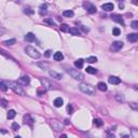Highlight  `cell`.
<instances>
[{
  "instance_id": "5",
  "label": "cell",
  "mask_w": 138,
  "mask_h": 138,
  "mask_svg": "<svg viewBox=\"0 0 138 138\" xmlns=\"http://www.w3.org/2000/svg\"><path fill=\"white\" fill-rule=\"evenodd\" d=\"M123 48V42L122 41H114L112 44L110 45V50L112 52H119Z\"/></svg>"
},
{
  "instance_id": "49",
  "label": "cell",
  "mask_w": 138,
  "mask_h": 138,
  "mask_svg": "<svg viewBox=\"0 0 138 138\" xmlns=\"http://www.w3.org/2000/svg\"><path fill=\"white\" fill-rule=\"evenodd\" d=\"M14 138H22V137H20V136H15Z\"/></svg>"
},
{
  "instance_id": "27",
  "label": "cell",
  "mask_w": 138,
  "mask_h": 138,
  "mask_svg": "<svg viewBox=\"0 0 138 138\" xmlns=\"http://www.w3.org/2000/svg\"><path fill=\"white\" fill-rule=\"evenodd\" d=\"M93 123H94L96 126H98V127H100V126L104 124V122H102L100 119H94V120H93Z\"/></svg>"
},
{
  "instance_id": "37",
  "label": "cell",
  "mask_w": 138,
  "mask_h": 138,
  "mask_svg": "<svg viewBox=\"0 0 138 138\" xmlns=\"http://www.w3.org/2000/svg\"><path fill=\"white\" fill-rule=\"evenodd\" d=\"M24 12L26 13V14H28V15H31V14H33V10L32 9H30V8H26L25 10H24Z\"/></svg>"
},
{
  "instance_id": "7",
  "label": "cell",
  "mask_w": 138,
  "mask_h": 138,
  "mask_svg": "<svg viewBox=\"0 0 138 138\" xmlns=\"http://www.w3.org/2000/svg\"><path fill=\"white\" fill-rule=\"evenodd\" d=\"M83 7H84L85 10H86L89 13H91V14L96 12V7L91 2H83Z\"/></svg>"
},
{
  "instance_id": "26",
  "label": "cell",
  "mask_w": 138,
  "mask_h": 138,
  "mask_svg": "<svg viewBox=\"0 0 138 138\" xmlns=\"http://www.w3.org/2000/svg\"><path fill=\"white\" fill-rule=\"evenodd\" d=\"M85 70H86L87 73H91V74H95L96 72H97V70H96L95 68H93V67H86Z\"/></svg>"
},
{
  "instance_id": "4",
  "label": "cell",
  "mask_w": 138,
  "mask_h": 138,
  "mask_svg": "<svg viewBox=\"0 0 138 138\" xmlns=\"http://www.w3.org/2000/svg\"><path fill=\"white\" fill-rule=\"evenodd\" d=\"M79 89H81L83 93L86 95H95V87L92 86L91 84H86V83H81L79 85Z\"/></svg>"
},
{
  "instance_id": "15",
  "label": "cell",
  "mask_w": 138,
  "mask_h": 138,
  "mask_svg": "<svg viewBox=\"0 0 138 138\" xmlns=\"http://www.w3.org/2000/svg\"><path fill=\"white\" fill-rule=\"evenodd\" d=\"M127 40L130 42H136V41H138V33H130L127 36Z\"/></svg>"
},
{
  "instance_id": "20",
  "label": "cell",
  "mask_w": 138,
  "mask_h": 138,
  "mask_svg": "<svg viewBox=\"0 0 138 138\" xmlns=\"http://www.w3.org/2000/svg\"><path fill=\"white\" fill-rule=\"evenodd\" d=\"M83 65H84V61H83L82 58H79L78 61H74V66L77 67L78 69H81L82 67H83Z\"/></svg>"
},
{
  "instance_id": "48",
  "label": "cell",
  "mask_w": 138,
  "mask_h": 138,
  "mask_svg": "<svg viewBox=\"0 0 138 138\" xmlns=\"http://www.w3.org/2000/svg\"><path fill=\"white\" fill-rule=\"evenodd\" d=\"M134 89H138V85H134Z\"/></svg>"
},
{
  "instance_id": "29",
  "label": "cell",
  "mask_w": 138,
  "mask_h": 138,
  "mask_svg": "<svg viewBox=\"0 0 138 138\" xmlns=\"http://www.w3.org/2000/svg\"><path fill=\"white\" fill-rule=\"evenodd\" d=\"M16 42L15 39H10V40H7V41H3V44L5 45H13V44Z\"/></svg>"
},
{
  "instance_id": "8",
  "label": "cell",
  "mask_w": 138,
  "mask_h": 138,
  "mask_svg": "<svg viewBox=\"0 0 138 138\" xmlns=\"http://www.w3.org/2000/svg\"><path fill=\"white\" fill-rule=\"evenodd\" d=\"M40 80V82L42 83V85H43V87H45V89H57V85L56 84H53L52 82H50V81H48V80H45V79H39Z\"/></svg>"
},
{
  "instance_id": "34",
  "label": "cell",
  "mask_w": 138,
  "mask_h": 138,
  "mask_svg": "<svg viewBox=\"0 0 138 138\" xmlns=\"http://www.w3.org/2000/svg\"><path fill=\"white\" fill-rule=\"evenodd\" d=\"M45 92H46V89L42 86V89H38V95H39V96H42V95H43Z\"/></svg>"
},
{
  "instance_id": "46",
  "label": "cell",
  "mask_w": 138,
  "mask_h": 138,
  "mask_svg": "<svg viewBox=\"0 0 138 138\" xmlns=\"http://www.w3.org/2000/svg\"><path fill=\"white\" fill-rule=\"evenodd\" d=\"M59 138H68V137H67V135L63 134V135H61V137H59Z\"/></svg>"
},
{
  "instance_id": "25",
  "label": "cell",
  "mask_w": 138,
  "mask_h": 138,
  "mask_svg": "<svg viewBox=\"0 0 138 138\" xmlns=\"http://www.w3.org/2000/svg\"><path fill=\"white\" fill-rule=\"evenodd\" d=\"M46 9H48V5H46L45 3H44V4H42V5H40V11H39V12H40L41 15L45 14V13H46Z\"/></svg>"
},
{
  "instance_id": "23",
  "label": "cell",
  "mask_w": 138,
  "mask_h": 138,
  "mask_svg": "<svg viewBox=\"0 0 138 138\" xmlns=\"http://www.w3.org/2000/svg\"><path fill=\"white\" fill-rule=\"evenodd\" d=\"M15 115H16L15 110H13V109L9 110V112H8V119H9V120H12V119L14 118Z\"/></svg>"
},
{
  "instance_id": "11",
  "label": "cell",
  "mask_w": 138,
  "mask_h": 138,
  "mask_svg": "<svg viewBox=\"0 0 138 138\" xmlns=\"http://www.w3.org/2000/svg\"><path fill=\"white\" fill-rule=\"evenodd\" d=\"M101 9L104 11H107V12H109V11H112L113 9H114V5H113V3H111V2L104 3V4L101 5Z\"/></svg>"
},
{
  "instance_id": "38",
  "label": "cell",
  "mask_w": 138,
  "mask_h": 138,
  "mask_svg": "<svg viewBox=\"0 0 138 138\" xmlns=\"http://www.w3.org/2000/svg\"><path fill=\"white\" fill-rule=\"evenodd\" d=\"M44 22H45V23H48V24H50L51 26H55V23H54V20H51V18H45V20H44Z\"/></svg>"
},
{
  "instance_id": "14",
  "label": "cell",
  "mask_w": 138,
  "mask_h": 138,
  "mask_svg": "<svg viewBox=\"0 0 138 138\" xmlns=\"http://www.w3.org/2000/svg\"><path fill=\"white\" fill-rule=\"evenodd\" d=\"M25 40L28 41V42H33V41L36 40V36H35V33L32 32H28L27 35L25 36Z\"/></svg>"
},
{
  "instance_id": "22",
  "label": "cell",
  "mask_w": 138,
  "mask_h": 138,
  "mask_svg": "<svg viewBox=\"0 0 138 138\" xmlns=\"http://www.w3.org/2000/svg\"><path fill=\"white\" fill-rule=\"evenodd\" d=\"M63 15H64L65 17H72V16L74 15V13H73V11H71V10H66L63 12Z\"/></svg>"
},
{
  "instance_id": "43",
  "label": "cell",
  "mask_w": 138,
  "mask_h": 138,
  "mask_svg": "<svg viewBox=\"0 0 138 138\" xmlns=\"http://www.w3.org/2000/svg\"><path fill=\"white\" fill-rule=\"evenodd\" d=\"M107 137H108V138H115V137H114V135H113V134H111L110 132H108Z\"/></svg>"
},
{
  "instance_id": "33",
  "label": "cell",
  "mask_w": 138,
  "mask_h": 138,
  "mask_svg": "<svg viewBox=\"0 0 138 138\" xmlns=\"http://www.w3.org/2000/svg\"><path fill=\"white\" fill-rule=\"evenodd\" d=\"M132 136L134 138H138V130L137 128H132Z\"/></svg>"
},
{
  "instance_id": "10",
  "label": "cell",
  "mask_w": 138,
  "mask_h": 138,
  "mask_svg": "<svg viewBox=\"0 0 138 138\" xmlns=\"http://www.w3.org/2000/svg\"><path fill=\"white\" fill-rule=\"evenodd\" d=\"M111 18H112V20L117 22V23L121 24V25H124V20H123V17L121 15H119V14H113V15H111Z\"/></svg>"
},
{
  "instance_id": "19",
  "label": "cell",
  "mask_w": 138,
  "mask_h": 138,
  "mask_svg": "<svg viewBox=\"0 0 138 138\" xmlns=\"http://www.w3.org/2000/svg\"><path fill=\"white\" fill-rule=\"evenodd\" d=\"M97 87H98V89L99 91H101V92H106L108 89V87H107V84L106 83H104V82H99L97 84Z\"/></svg>"
},
{
  "instance_id": "31",
  "label": "cell",
  "mask_w": 138,
  "mask_h": 138,
  "mask_svg": "<svg viewBox=\"0 0 138 138\" xmlns=\"http://www.w3.org/2000/svg\"><path fill=\"white\" fill-rule=\"evenodd\" d=\"M112 33H113V36H120L121 30L119 28H117V27H114V28L112 29Z\"/></svg>"
},
{
  "instance_id": "13",
  "label": "cell",
  "mask_w": 138,
  "mask_h": 138,
  "mask_svg": "<svg viewBox=\"0 0 138 138\" xmlns=\"http://www.w3.org/2000/svg\"><path fill=\"white\" fill-rule=\"evenodd\" d=\"M109 82L111 83V84H120L121 83V79L118 77H114V76H111V77H109Z\"/></svg>"
},
{
  "instance_id": "42",
  "label": "cell",
  "mask_w": 138,
  "mask_h": 138,
  "mask_svg": "<svg viewBox=\"0 0 138 138\" xmlns=\"http://www.w3.org/2000/svg\"><path fill=\"white\" fill-rule=\"evenodd\" d=\"M67 109H68V112L70 113V114H71V113H72V106H71V105H68Z\"/></svg>"
},
{
  "instance_id": "21",
  "label": "cell",
  "mask_w": 138,
  "mask_h": 138,
  "mask_svg": "<svg viewBox=\"0 0 138 138\" xmlns=\"http://www.w3.org/2000/svg\"><path fill=\"white\" fill-rule=\"evenodd\" d=\"M69 32L71 33V35H73V36H80V35H81V32H80L79 29L74 28V27H72V28L69 29Z\"/></svg>"
},
{
  "instance_id": "16",
  "label": "cell",
  "mask_w": 138,
  "mask_h": 138,
  "mask_svg": "<svg viewBox=\"0 0 138 138\" xmlns=\"http://www.w3.org/2000/svg\"><path fill=\"white\" fill-rule=\"evenodd\" d=\"M32 122H33V120L29 114H26L25 117H24V123H25V124H28V125L31 126L32 125Z\"/></svg>"
},
{
  "instance_id": "36",
  "label": "cell",
  "mask_w": 138,
  "mask_h": 138,
  "mask_svg": "<svg viewBox=\"0 0 138 138\" xmlns=\"http://www.w3.org/2000/svg\"><path fill=\"white\" fill-rule=\"evenodd\" d=\"M130 107L134 110H138V104L137 102H130Z\"/></svg>"
},
{
  "instance_id": "35",
  "label": "cell",
  "mask_w": 138,
  "mask_h": 138,
  "mask_svg": "<svg viewBox=\"0 0 138 138\" xmlns=\"http://www.w3.org/2000/svg\"><path fill=\"white\" fill-rule=\"evenodd\" d=\"M130 26H132V28H134V29H138V20H133V22L130 23Z\"/></svg>"
},
{
  "instance_id": "47",
  "label": "cell",
  "mask_w": 138,
  "mask_h": 138,
  "mask_svg": "<svg viewBox=\"0 0 138 138\" xmlns=\"http://www.w3.org/2000/svg\"><path fill=\"white\" fill-rule=\"evenodd\" d=\"M122 138H130V136H127V135H124Z\"/></svg>"
},
{
  "instance_id": "32",
  "label": "cell",
  "mask_w": 138,
  "mask_h": 138,
  "mask_svg": "<svg viewBox=\"0 0 138 138\" xmlns=\"http://www.w3.org/2000/svg\"><path fill=\"white\" fill-rule=\"evenodd\" d=\"M86 61L87 63H89V64H92V63H96L97 61V58L95 56H91V57H89V58H86Z\"/></svg>"
},
{
  "instance_id": "28",
  "label": "cell",
  "mask_w": 138,
  "mask_h": 138,
  "mask_svg": "<svg viewBox=\"0 0 138 138\" xmlns=\"http://www.w3.org/2000/svg\"><path fill=\"white\" fill-rule=\"evenodd\" d=\"M0 87H1V91H3V92H5V91L9 89L8 84H7L4 81H1V83H0Z\"/></svg>"
},
{
  "instance_id": "18",
  "label": "cell",
  "mask_w": 138,
  "mask_h": 138,
  "mask_svg": "<svg viewBox=\"0 0 138 138\" xmlns=\"http://www.w3.org/2000/svg\"><path fill=\"white\" fill-rule=\"evenodd\" d=\"M63 104H64V100L61 99V97H57V98H55V100H54V106L56 108H59V107H61L63 106Z\"/></svg>"
},
{
  "instance_id": "17",
  "label": "cell",
  "mask_w": 138,
  "mask_h": 138,
  "mask_svg": "<svg viewBox=\"0 0 138 138\" xmlns=\"http://www.w3.org/2000/svg\"><path fill=\"white\" fill-rule=\"evenodd\" d=\"M54 61H61L64 59V55L61 53V52H56V53L54 54V56H53Z\"/></svg>"
},
{
  "instance_id": "3",
  "label": "cell",
  "mask_w": 138,
  "mask_h": 138,
  "mask_svg": "<svg viewBox=\"0 0 138 138\" xmlns=\"http://www.w3.org/2000/svg\"><path fill=\"white\" fill-rule=\"evenodd\" d=\"M25 52H26V53H27V55H29V56H30L31 58H35V59H38V58H40V56H41L40 52H39L37 49H35L33 46H30V45L26 46Z\"/></svg>"
},
{
  "instance_id": "6",
  "label": "cell",
  "mask_w": 138,
  "mask_h": 138,
  "mask_svg": "<svg viewBox=\"0 0 138 138\" xmlns=\"http://www.w3.org/2000/svg\"><path fill=\"white\" fill-rule=\"evenodd\" d=\"M16 82L22 86H26V85H28L30 83V78L28 76H24V77H20Z\"/></svg>"
},
{
  "instance_id": "12",
  "label": "cell",
  "mask_w": 138,
  "mask_h": 138,
  "mask_svg": "<svg viewBox=\"0 0 138 138\" xmlns=\"http://www.w3.org/2000/svg\"><path fill=\"white\" fill-rule=\"evenodd\" d=\"M49 73H50V76H51L53 79H55V80H61V78H63V76H61V73H58V72H56V71H54V70H50Z\"/></svg>"
},
{
  "instance_id": "30",
  "label": "cell",
  "mask_w": 138,
  "mask_h": 138,
  "mask_svg": "<svg viewBox=\"0 0 138 138\" xmlns=\"http://www.w3.org/2000/svg\"><path fill=\"white\" fill-rule=\"evenodd\" d=\"M69 26L67 25V24H63V25H61V30L64 31V32H67V31H69Z\"/></svg>"
},
{
  "instance_id": "45",
  "label": "cell",
  "mask_w": 138,
  "mask_h": 138,
  "mask_svg": "<svg viewBox=\"0 0 138 138\" xmlns=\"http://www.w3.org/2000/svg\"><path fill=\"white\" fill-rule=\"evenodd\" d=\"M132 3H134V4L138 5V1H137V0H133V1H132Z\"/></svg>"
},
{
  "instance_id": "1",
  "label": "cell",
  "mask_w": 138,
  "mask_h": 138,
  "mask_svg": "<svg viewBox=\"0 0 138 138\" xmlns=\"http://www.w3.org/2000/svg\"><path fill=\"white\" fill-rule=\"evenodd\" d=\"M7 84H8V86L10 87L11 89H12L14 93H16L17 95H25V92H24V89H22V87L20 86V84H18L17 82H13V81H9L7 82Z\"/></svg>"
},
{
  "instance_id": "9",
  "label": "cell",
  "mask_w": 138,
  "mask_h": 138,
  "mask_svg": "<svg viewBox=\"0 0 138 138\" xmlns=\"http://www.w3.org/2000/svg\"><path fill=\"white\" fill-rule=\"evenodd\" d=\"M51 126H52V128H53L54 130H56V132H58V130H61V128H63V124H61V122H58L57 120H52Z\"/></svg>"
},
{
  "instance_id": "44",
  "label": "cell",
  "mask_w": 138,
  "mask_h": 138,
  "mask_svg": "<svg viewBox=\"0 0 138 138\" xmlns=\"http://www.w3.org/2000/svg\"><path fill=\"white\" fill-rule=\"evenodd\" d=\"M81 28H82V29H83V30H84V31H85V32H87V31H89V29H87V28H85L84 26H81Z\"/></svg>"
},
{
  "instance_id": "40",
  "label": "cell",
  "mask_w": 138,
  "mask_h": 138,
  "mask_svg": "<svg viewBox=\"0 0 138 138\" xmlns=\"http://www.w3.org/2000/svg\"><path fill=\"white\" fill-rule=\"evenodd\" d=\"M7 104H8V101L5 99H1V106L2 107H7Z\"/></svg>"
},
{
  "instance_id": "39",
  "label": "cell",
  "mask_w": 138,
  "mask_h": 138,
  "mask_svg": "<svg viewBox=\"0 0 138 138\" xmlns=\"http://www.w3.org/2000/svg\"><path fill=\"white\" fill-rule=\"evenodd\" d=\"M18 128H20V125H18L17 123H13L12 124V130H17Z\"/></svg>"
},
{
  "instance_id": "24",
  "label": "cell",
  "mask_w": 138,
  "mask_h": 138,
  "mask_svg": "<svg viewBox=\"0 0 138 138\" xmlns=\"http://www.w3.org/2000/svg\"><path fill=\"white\" fill-rule=\"evenodd\" d=\"M38 67H40L41 69H43V70H46V69H49V64L48 63H37Z\"/></svg>"
},
{
  "instance_id": "2",
  "label": "cell",
  "mask_w": 138,
  "mask_h": 138,
  "mask_svg": "<svg viewBox=\"0 0 138 138\" xmlns=\"http://www.w3.org/2000/svg\"><path fill=\"white\" fill-rule=\"evenodd\" d=\"M66 71L76 80H80L81 81V80L84 79V74L81 73L78 69H72L71 67H66Z\"/></svg>"
},
{
  "instance_id": "41",
  "label": "cell",
  "mask_w": 138,
  "mask_h": 138,
  "mask_svg": "<svg viewBox=\"0 0 138 138\" xmlns=\"http://www.w3.org/2000/svg\"><path fill=\"white\" fill-rule=\"evenodd\" d=\"M44 55H45V57H50V56H51V51H50V50H48V51H45V53H44Z\"/></svg>"
}]
</instances>
